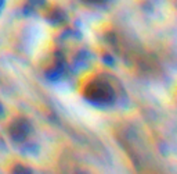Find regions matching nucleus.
Masks as SVG:
<instances>
[{
    "label": "nucleus",
    "mask_w": 177,
    "mask_h": 174,
    "mask_svg": "<svg viewBox=\"0 0 177 174\" xmlns=\"http://www.w3.org/2000/svg\"><path fill=\"white\" fill-rule=\"evenodd\" d=\"M85 95L87 100H90L91 103H96V105H109L115 99V93H114L112 86L102 79L88 82L86 86Z\"/></svg>",
    "instance_id": "nucleus-1"
},
{
    "label": "nucleus",
    "mask_w": 177,
    "mask_h": 174,
    "mask_svg": "<svg viewBox=\"0 0 177 174\" xmlns=\"http://www.w3.org/2000/svg\"><path fill=\"white\" fill-rule=\"evenodd\" d=\"M8 132L14 141H24L28 137V134L31 132V124L28 123L26 118H22V117L15 118L10 124Z\"/></svg>",
    "instance_id": "nucleus-2"
},
{
    "label": "nucleus",
    "mask_w": 177,
    "mask_h": 174,
    "mask_svg": "<svg viewBox=\"0 0 177 174\" xmlns=\"http://www.w3.org/2000/svg\"><path fill=\"white\" fill-rule=\"evenodd\" d=\"M87 2H93V3H102V2H105V0H87Z\"/></svg>",
    "instance_id": "nucleus-3"
},
{
    "label": "nucleus",
    "mask_w": 177,
    "mask_h": 174,
    "mask_svg": "<svg viewBox=\"0 0 177 174\" xmlns=\"http://www.w3.org/2000/svg\"><path fill=\"white\" fill-rule=\"evenodd\" d=\"M2 6H3V0H0V10H2Z\"/></svg>",
    "instance_id": "nucleus-4"
},
{
    "label": "nucleus",
    "mask_w": 177,
    "mask_h": 174,
    "mask_svg": "<svg viewBox=\"0 0 177 174\" xmlns=\"http://www.w3.org/2000/svg\"><path fill=\"white\" fill-rule=\"evenodd\" d=\"M2 112H3V107H2V103H0V114H2Z\"/></svg>",
    "instance_id": "nucleus-5"
}]
</instances>
